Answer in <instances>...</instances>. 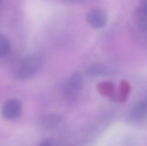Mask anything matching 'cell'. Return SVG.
Returning a JSON list of instances; mask_svg holds the SVG:
<instances>
[{
    "mask_svg": "<svg viewBox=\"0 0 147 146\" xmlns=\"http://www.w3.org/2000/svg\"><path fill=\"white\" fill-rule=\"evenodd\" d=\"M41 65V59L38 56H30L24 59L17 69V77L21 80L32 77Z\"/></svg>",
    "mask_w": 147,
    "mask_h": 146,
    "instance_id": "cell-1",
    "label": "cell"
},
{
    "mask_svg": "<svg viewBox=\"0 0 147 146\" xmlns=\"http://www.w3.org/2000/svg\"><path fill=\"white\" fill-rule=\"evenodd\" d=\"M22 110V104L16 99H10L4 102L2 108V116L6 120L16 119Z\"/></svg>",
    "mask_w": 147,
    "mask_h": 146,
    "instance_id": "cell-2",
    "label": "cell"
},
{
    "mask_svg": "<svg viewBox=\"0 0 147 146\" xmlns=\"http://www.w3.org/2000/svg\"><path fill=\"white\" fill-rule=\"evenodd\" d=\"M86 20L88 23L94 28H102L106 25L108 22L106 13L99 9H94L90 10L87 13Z\"/></svg>",
    "mask_w": 147,
    "mask_h": 146,
    "instance_id": "cell-3",
    "label": "cell"
},
{
    "mask_svg": "<svg viewBox=\"0 0 147 146\" xmlns=\"http://www.w3.org/2000/svg\"><path fill=\"white\" fill-rule=\"evenodd\" d=\"M131 117L135 121H142L147 118V102H138L131 111Z\"/></svg>",
    "mask_w": 147,
    "mask_h": 146,
    "instance_id": "cell-4",
    "label": "cell"
},
{
    "mask_svg": "<svg viewBox=\"0 0 147 146\" xmlns=\"http://www.w3.org/2000/svg\"><path fill=\"white\" fill-rule=\"evenodd\" d=\"M138 27L144 31H147V3H142L136 16Z\"/></svg>",
    "mask_w": 147,
    "mask_h": 146,
    "instance_id": "cell-5",
    "label": "cell"
},
{
    "mask_svg": "<svg viewBox=\"0 0 147 146\" xmlns=\"http://www.w3.org/2000/svg\"><path fill=\"white\" fill-rule=\"evenodd\" d=\"M60 121V117L57 114H46L41 118V124L46 128H53L56 126Z\"/></svg>",
    "mask_w": 147,
    "mask_h": 146,
    "instance_id": "cell-6",
    "label": "cell"
},
{
    "mask_svg": "<svg viewBox=\"0 0 147 146\" xmlns=\"http://www.w3.org/2000/svg\"><path fill=\"white\" fill-rule=\"evenodd\" d=\"M10 52V44L4 35L0 36V58L3 59L9 55Z\"/></svg>",
    "mask_w": 147,
    "mask_h": 146,
    "instance_id": "cell-7",
    "label": "cell"
},
{
    "mask_svg": "<svg viewBox=\"0 0 147 146\" xmlns=\"http://www.w3.org/2000/svg\"><path fill=\"white\" fill-rule=\"evenodd\" d=\"M83 83V79L80 75L76 74L72 76L68 82V90L70 91H75L78 89Z\"/></svg>",
    "mask_w": 147,
    "mask_h": 146,
    "instance_id": "cell-8",
    "label": "cell"
},
{
    "mask_svg": "<svg viewBox=\"0 0 147 146\" xmlns=\"http://www.w3.org/2000/svg\"><path fill=\"white\" fill-rule=\"evenodd\" d=\"M40 146H52V145H51V143L49 141H44L43 143L40 144Z\"/></svg>",
    "mask_w": 147,
    "mask_h": 146,
    "instance_id": "cell-9",
    "label": "cell"
}]
</instances>
